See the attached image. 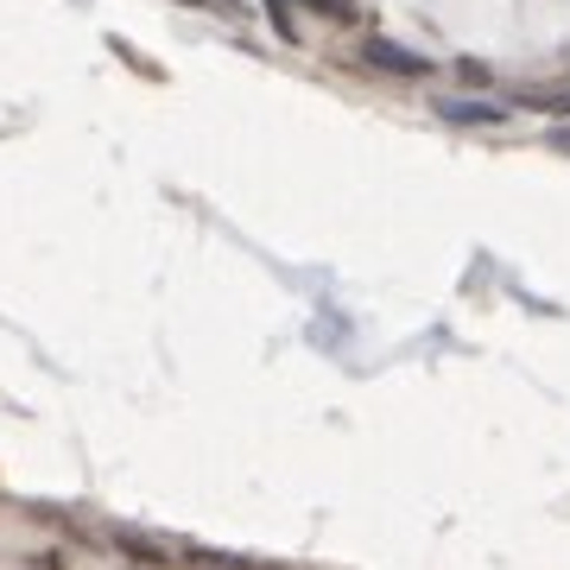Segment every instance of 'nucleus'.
Returning a JSON list of instances; mask_svg holds the SVG:
<instances>
[{
    "mask_svg": "<svg viewBox=\"0 0 570 570\" xmlns=\"http://www.w3.org/2000/svg\"><path fill=\"white\" fill-rule=\"evenodd\" d=\"M298 7H311V13H324V20H348V7H355V0H298Z\"/></svg>",
    "mask_w": 570,
    "mask_h": 570,
    "instance_id": "3",
    "label": "nucleus"
},
{
    "mask_svg": "<svg viewBox=\"0 0 570 570\" xmlns=\"http://www.w3.org/2000/svg\"><path fill=\"white\" fill-rule=\"evenodd\" d=\"M362 58L374 70H393V77H431V58H419V51H406V45H393V39H367Z\"/></svg>",
    "mask_w": 570,
    "mask_h": 570,
    "instance_id": "1",
    "label": "nucleus"
},
{
    "mask_svg": "<svg viewBox=\"0 0 570 570\" xmlns=\"http://www.w3.org/2000/svg\"><path fill=\"white\" fill-rule=\"evenodd\" d=\"M438 115H444L450 127H501V121H508V108H501V102H469V96L438 102Z\"/></svg>",
    "mask_w": 570,
    "mask_h": 570,
    "instance_id": "2",
    "label": "nucleus"
},
{
    "mask_svg": "<svg viewBox=\"0 0 570 570\" xmlns=\"http://www.w3.org/2000/svg\"><path fill=\"white\" fill-rule=\"evenodd\" d=\"M551 140H558V146H570V134H551Z\"/></svg>",
    "mask_w": 570,
    "mask_h": 570,
    "instance_id": "5",
    "label": "nucleus"
},
{
    "mask_svg": "<svg viewBox=\"0 0 570 570\" xmlns=\"http://www.w3.org/2000/svg\"><path fill=\"white\" fill-rule=\"evenodd\" d=\"M266 13H273V26H279V39H298V26H292V13H285V0H266Z\"/></svg>",
    "mask_w": 570,
    "mask_h": 570,
    "instance_id": "4",
    "label": "nucleus"
}]
</instances>
